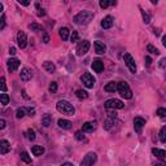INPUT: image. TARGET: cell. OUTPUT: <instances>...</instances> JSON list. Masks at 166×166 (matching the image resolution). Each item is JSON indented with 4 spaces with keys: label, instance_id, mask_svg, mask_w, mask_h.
<instances>
[{
    "label": "cell",
    "instance_id": "cell-27",
    "mask_svg": "<svg viewBox=\"0 0 166 166\" xmlns=\"http://www.w3.org/2000/svg\"><path fill=\"white\" fill-rule=\"evenodd\" d=\"M158 138H160V142L161 143H166V126H164L160 132H158Z\"/></svg>",
    "mask_w": 166,
    "mask_h": 166
},
{
    "label": "cell",
    "instance_id": "cell-47",
    "mask_svg": "<svg viewBox=\"0 0 166 166\" xmlns=\"http://www.w3.org/2000/svg\"><path fill=\"white\" fill-rule=\"evenodd\" d=\"M45 14V12L43 11V9H38V16L39 17H42V16H44Z\"/></svg>",
    "mask_w": 166,
    "mask_h": 166
},
{
    "label": "cell",
    "instance_id": "cell-19",
    "mask_svg": "<svg viewBox=\"0 0 166 166\" xmlns=\"http://www.w3.org/2000/svg\"><path fill=\"white\" fill-rule=\"evenodd\" d=\"M58 127L60 129H64V130H70L71 126H73V123L70 121H68V119H58Z\"/></svg>",
    "mask_w": 166,
    "mask_h": 166
},
{
    "label": "cell",
    "instance_id": "cell-22",
    "mask_svg": "<svg viewBox=\"0 0 166 166\" xmlns=\"http://www.w3.org/2000/svg\"><path fill=\"white\" fill-rule=\"evenodd\" d=\"M43 68L48 71V73H53V71L56 70V66H55V64L51 63V61H45V63H43Z\"/></svg>",
    "mask_w": 166,
    "mask_h": 166
},
{
    "label": "cell",
    "instance_id": "cell-37",
    "mask_svg": "<svg viewBox=\"0 0 166 166\" xmlns=\"http://www.w3.org/2000/svg\"><path fill=\"white\" fill-rule=\"evenodd\" d=\"M113 125H114V119H113V118H109L108 121H106V123H105V129H106V130H110Z\"/></svg>",
    "mask_w": 166,
    "mask_h": 166
},
{
    "label": "cell",
    "instance_id": "cell-16",
    "mask_svg": "<svg viewBox=\"0 0 166 166\" xmlns=\"http://www.w3.org/2000/svg\"><path fill=\"white\" fill-rule=\"evenodd\" d=\"M9 149H11V144L8 140H5V139L0 140V155H6Z\"/></svg>",
    "mask_w": 166,
    "mask_h": 166
},
{
    "label": "cell",
    "instance_id": "cell-4",
    "mask_svg": "<svg viewBox=\"0 0 166 166\" xmlns=\"http://www.w3.org/2000/svg\"><path fill=\"white\" fill-rule=\"evenodd\" d=\"M80 80H82V83L86 86V88H93V86H95V83H96L95 77L91 73H84L83 75L80 77Z\"/></svg>",
    "mask_w": 166,
    "mask_h": 166
},
{
    "label": "cell",
    "instance_id": "cell-15",
    "mask_svg": "<svg viewBox=\"0 0 166 166\" xmlns=\"http://www.w3.org/2000/svg\"><path fill=\"white\" fill-rule=\"evenodd\" d=\"M91 68H92V70L95 71V73H101V71L104 70V63L101 60H93Z\"/></svg>",
    "mask_w": 166,
    "mask_h": 166
},
{
    "label": "cell",
    "instance_id": "cell-3",
    "mask_svg": "<svg viewBox=\"0 0 166 166\" xmlns=\"http://www.w3.org/2000/svg\"><path fill=\"white\" fill-rule=\"evenodd\" d=\"M117 90H118L119 95H121L123 99H131L132 97V91L130 88L129 83L125 82V80H121V82L117 83Z\"/></svg>",
    "mask_w": 166,
    "mask_h": 166
},
{
    "label": "cell",
    "instance_id": "cell-30",
    "mask_svg": "<svg viewBox=\"0 0 166 166\" xmlns=\"http://www.w3.org/2000/svg\"><path fill=\"white\" fill-rule=\"evenodd\" d=\"M142 16H143V21H144V24H149L151 22V14H149L148 12L143 11L142 9Z\"/></svg>",
    "mask_w": 166,
    "mask_h": 166
},
{
    "label": "cell",
    "instance_id": "cell-7",
    "mask_svg": "<svg viewBox=\"0 0 166 166\" xmlns=\"http://www.w3.org/2000/svg\"><path fill=\"white\" fill-rule=\"evenodd\" d=\"M123 60H125V64H126V66L129 68V70L135 74L136 73V64H135V60L132 58V56L129 52H126V53L123 55Z\"/></svg>",
    "mask_w": 166,
    "mask_h": 166
},
{
    "label": "cell",
    "instance_id": "cell-9",
    "mask_svg": "<svg viewBox=\"0 0 166 166\" xmlns=\"http://www.w3.org/2000/svg\"><path fill=\"white\" fill-rule=\"evenodd\" d=\"M144 125H145V119L142 118V117H136L134 119V130L136 134H142Z\"/></svg>",
    "mask_w": 166,
    "mask_h": 166
},
{
    "label": "cell",
    "instance_id": "cell-51",
    "mask_svg": "<svg viewBox=\"0 0 166 166\" xmlns=\"http://www.w3.org/2000/svg\"><path fill=\"white\" fill-rule=\"evenodd\" d=\"M156 166H166V164H165V162H157Z\"/></svg>",
    "mask_w": 166,
    "mask_h": 166
},
{
    "label": "cell",
    "instance_id": "cell-38",
    "mask_svg": "<svg viewBox=\"0 0 166 166\" xmlns=\"http://www.w3.org/2000/svg\"><path fill=\"white\" fill-rule=\"evenodd\" d=\"M78 38H79V34H78V31H73V34L70 35V42H77Z\"/></svg>",
    "mask_w": 166,
    "mask_h": 166
},
{
    "label": "cell",
    "instance_id": "cell-24",
    "mask_svg": "<svg viewBox=\"0 0 166 166\" xmlns=\"http://www.w3.org/2000/svg\"><path fill=\"white\" fill-rule=\"evenodd\" d=\"M69 34H70V31L68 27H61L60 29V37L63 40H68V39H69Z\"/></svg>",
    "mask_w": 166,
    "mask_h": 166
},
{
    "label": "cell",
    "instance_id": "cell-29",
    "mask_svg": "<svg viewBox=\"0 0 166 166\" xmlns=\"http://www.w3.org/2000/svg\"><path fill=\"white\" fill-rule=\"evenodd\" d=\"M99 4H100V8L105 9V8H108L109 5H116V1H108V0H101V1H100Z\"/></svg>",
    "mask_w": 166,
    "mask_h": 166
},
{
    "label": "cell",
    "instance_id": "cell-25",
    "mask_svg": "<svg viewBox=\"0 0 166 166\" xmlns=\"http://www.w3.org/2000/svg\"><path fill=\"white\" fill-rule=\"evenodd\" d=\"M75 96L79 100H84V99H87V97H88V93H87V91H84V90H77Z\"/></svg>",
    "mask_w": 166,
    "mask_h": 166
},
{
    "label": "cell",
    "instance_id": "cell-49",
    "mask_svg": "<svg viewBox=\"0 0 166 166\" xmlns=\"http://www.w3.org/2000/svg\"><path fill=\"white\" fill-rule=\"evenodd\" d=\"M162 45H164V47L166 48V34L164 35V37H162Z\"/></svg>",
    "mask_w": 166,
    "mask_h": 166
},
{
    "label": "cell",
    "instance_id": "cell-48",
    "mask_svg": "<svg viewBox=\"0 0 166 166\" xmlns=\"http://www.w3.org/2000/svg\"><path fill=\"white\" fill-rule=\"evenodd\" d=\"M19 4L21 5H25V6H27V5H30V1H21V0H19Z\"/></svg>",
    "mask_w": 166,
    "mask_h": 166
},
{
    "label": "cell",
    "instance_id": "cell-35",
    "mask_svg": "<svg viewBox=\"0 0 166 166\" xmlns=\"http://www.w3.org/2000/svg\"><path fill=\"white\" fill-rule=\"evenodd\" d=\"M29 27H30L31 31H40V30H42V26L38 25V24H35V22H34V24H31L30 26H29Z\"/></svg>",
    "mask_w": 166,
    "mask_h": 166
},
{
    "label": "cell",
    "instance_id": "cell-50",
    "mask_svg": "<svg viewBox=\"0 0 166 166\" xmlns=\"http://www.w3.org/2000/svg\"><path fill=\"white\" fill-rule=\"evenodd\" d=\"M145 61H147V65H151L152 64V60H151V57H149V56L145 57Z\"/></svg>",
    "mask_w": 166,
    "mask_h": 166
},
{
    "label": "cell",
    "instance_id": "cell-23",
    "mask_svg": "<svg viewBox=\"0 0 166 166\" xmlns=\"http://www.w3.org/2000/svg\"><path fill=\"white\" fill-rule=\"evenodd\" d=\"M31 152L34 156H42L44 153V148L42 147V145H34V147L31 148Z\"/></svg>",
    "mask_w": 166,
    "mask_h": 166
},
{
    "label": "cell",
    "instance_id": "cell-2",
    "mask_svg": "<svg viewBox=\"0 0 166 166\" xmlns=\"http://www.w3.org/2000/svg\"><path fill=\"white\" fill-rule=\"evenodd\" d=\"M56 109L60 113L66 114V116H74V113H75V108L73 106V104H70L69 101H66V100H60V101H57Z\"/></svg>",
    "mask_w": 166,
    "mask_h": 166
},
{
    "label": "cell",
    "instance_id": "cell-5",
    "mask_svg": "<svg viewBox=\"0 0 166 166\" xmlns=\"http://www.w3.org/2000/svg\"><path fill=\"white\" fill-rule=\"evenodd\" d=\"M96 160H97V155L95 152H88L83 157V160L80 161V166H93Z\"/></svg>",
    "mask_w": 166,
    "mask_h": 166
},
{
    "label": "cell",
    "instance_id": "cell-28",
    "mask_svg": "<svg viewBox=\"0 0 166 166\" xmlns=\"http://www.w3.org/2000/svg\"><path fill=\"white\" fill-rule=\"evenodd\" d=\"M0 103H1L3 106H6L9 104V96L6 93H1L0 95Z\"/></svg>",
    "mask_w": 166,
    "mask_h": 166
},
{
    "label": "cell",
    "instance_id": "cell-52",
    "mask_svg": "<svg viewBox=\"0 0 166 166\" xmlns=\"http://www.w3.org/2000/svg\"><path fill=\"white\" fill-rule=\"evenodd\" d=\"M63 166H73V164H70V162H65V164H63Z\"/></svg>",
    "mask_w": 166,
    "mask_h": 166
},
{
    "label": "cell",
    "instance_id": "cell-43",
    "mask_svg": "<svg viewBox=\"0 0 166 166\" xmlns=\"http://www.w3.org/2000/svg\"><path fill=\"white\" fill-rule=\"evenodd\" d=\"M160 68H165L166 66V57H164V58H161V61H160Z\"/></svg>",
    "mask_w": 166,
    "mask_h": 166
},
{
    "label": "cell",
    "instance_id": "cell-26",
    "mask_svg": "<svg viewBox=\"0 0 166 166\" xmlns=\"http://www.w3.org/2000/svg\"><path fill=\"white\" fill-rule=\"evenodd\" d=\"M21 160L25 162V164H31V157L29 156V153L26 151L21 152Z\"/></svg>",
    "mask_w": 166,
    "mask_h": 166
},
{
    "label": "cell",
    "instance_id": "cell-44",
    "mask_svg": "<svg viewBox=\"0 0 166 166\" xmlns=\"http://www.w3.org/2000/svg\"><path fill=\"white\" fill-rule=\"evenodd\" d=\"M16 53H17V50H16L14 47H11V48H9V55H12V56H14Z\"/></svg>",
    "mask_w": 166,
    "mask_h": 166
},
{
    "label": "cell",
    "instance_id": "cell-11",
    "mask_svg": "<svg viewBox=\"0 0 166 166\" xmlns=\"http://www.w3.org/2000/svg\"><path fill=\"white\" fill-rule=\"evenodd\" d=\"M6 65H8V70L9 71H16L19 68L21 63H19L18 58H9L8 63H6Z\"/></svg>",
    "mask_w": 166,
    "mask_h": 166
},
{
    "label": "cell",
    "instance_id": "cell-41",
    "mask_svg": "<svg viewBox=\"0 0 166 166\" xmlns=\"http://www.w3.org/2000/svg\"><path fill=\"white\" fill-rule=\"evenodd\" d=\"M26 112L30 117H34L35 116V109L34 108H26Z\"/></svg>",
    "mask_w": 166,
    "mask_h": 166
},
{
    "label": "cell",
    "instance_id": "cell-34",
    "mask_svg": "<svg viewBox=\"0 0 166 166\" xmlns=\"http://www.w3.org/2000/svg\"><path fill=\"white\" fill-rule=\"evenodd\" d=\"M25 110L26 109H24V108H18L17 112H16V117H17V118H24L25 117Z\"/></svg>",
    "mask_w": 166,
    "mask_h": 166
},
{
    "label": "cell",
    "instance_id": "cell-46",
    "mask_svg": "<svg viewBox=\"0 0 166 166\" xmlns=\"http://www.w3.org/2000/svg\"><path fill=\"white\" fill-rule=\"evenodd\" d=\"M50 42V37H48L47 34H44V37H43V43H48Z\"/></svg>",
    "mask_w": 166,
    "mask_h": 166
},
{
    "label": "cell",
    "instance_id": "cell-6",
    "mask_svg": "<svg viewBox=\"0 0 166 166\" xmlns=\"http://www.w3.org/2000/svg\"><path fill=\"white\" fill-rule=\"evenodd\" d=\"M104 106H105L106 109H122L123 106H125V104L118 99H109L104 103Z\"/></svg>",
    "mask_w": 166,
    "mask_h": 166
},
{
    "label": "cell",
    "instance_id": "cell-31",
    "mask_svg": "<svg viewBox=\"0 0 166 166\" xmlns=\"http://www.w3.org/2000/svg\"><path fill=\"white\" fill-rule=\"evenodd\" d=\"M147 51L149 52V53H152V55H160V51H158L156 47H153L152 44H148L147 45Z\"/></svg>",
    "mask_w": 166,
    "mask_h": 166
},
{
    "label": "cell",
    "instance_id": "cell-12",
    "mask_svg": "<svg viewBox=\"0 0 166 166\" xmlns=\"http://www.w3.org/2000/svg\"><path fill=\"white\" fill-rule=\"evenodd\" d=\"M93 45H95V52L97 55H104L106 52V45H105V43H103V42L96 40L95 43H93Z\"/></svg>",
    "mask_w": 166,
    "mask_h": 166
},
{
    "label": "cell",
    "instance_id": "cell-1",
    "mask_svg": "<svg viewBox=\"0 0 166 166\" xmlns=\"http://www.w3.org/2000/svg\"><path fill=\"white\" fill-rule=\"evenodd\" d=\"M92 18H93V12L86 9V11H80L77 16H74L73 21L75 22L77 25H87L92 21Z\"/></svg>",
    "mask_w": 166,
    "mask_h": 166
},
{
    "label": "cell",
    "instance_id": "cell-8",
    "mask_svg": "<svg viewBox=\"0 0 166 166\" xmlns=\"http://www.w3.org/2000/svg\"><path fill=\"white\" fill-rule=\"evenodd\" d=\"M90 47H91V44H90L88 40L79 42V44L77 45V55L78 56H83V55H86L87 52L90 51Z\"/></svg>",
    "mask_w": 166,
    "mask_h": 166
},
{
    "label": "cell",
    "instance_id": "cell-39",
    "mask_svg": "<svg viewBox=\"0 0 166 166\" xmlns=\"http://www.w3.org/2000/svg\"><path fill=\"white\" fill-rule=\"evenodd\" d=\"M75 139H77V140H79V142L84 140V135H83V131H77V132H75Z\"/></svg>",
    "mask_w": 166,
    "mask_h": 166
},
{
    "label": "cell",
    "instance_id": "cell-20",
    "mask_svg": "<svg viewBox=\"0 0 166 166\" xmlns=\"http://www.w3.org/2000/svg\"><path fill=\"white\" fill-rule=\"evenodd\" d=\"M104 90H105L106 92H114V91L117 90V83L114 82V80H110V82H108L105 84Z\"/></svg>",
    "mask_w": 166,
    "mask_h": 166
},
{
    "label": "cell",
    "instance_id": "cell-36",
    "mask_svg": "<svg viewBox=\"0 0 166 166\" xmlns=\"http://www.w3.org/2000/svg\"><path fill=\"white\" fill-rule=\"evenodd\" d=\"M48 90H50L51 93H56V91H57V83L56 82H52L50 84V87H48Z\"/></svg>",
    "mask_w": 166,
    "mask_h": 166
},
{
    "label": "cell",
    "instance_id": "cell-21",
    "mask_svg": "<svg viewBox=\"0 0 166 166\" xmlns=\"http://www.w3.org/2000/svg\"><path fill=\"white\" fill-rule=\"evenodd\" d=\"M42 125L44 126V127H48V126L52 125V116L51 114H44L43 118H42Z\"/></svg>",
    "mask_w": 166,
    "mask_h": 166
},
{
    "label": "cell",
    "instance_id": "cell-33",
    "mask_svg": "<svg viewBox=\"0 0 166 166\" xmlns=\"http://www.w3.org/2000/svg\"><path fill=\"white\" fill-rule=\"evenodd\" d=\"M0 87H1V92L5 93L6 92V84H5V78L4 77L0 78Z\"/></svg>",
    "mask_w": 166,
    "mask_h": 166
},
{
    "label": "cell",
    "instance_id": "cell-40",
    "mask_svg": "<svg viewBox=\"0 0 166 166\" xmlns=\"http://www.w3.org/2000/svg\"><path fill=\"white\" fill-rule=\"evenodd\" d=\"M157 116L158 117H166V108H160V109H157Z\"/></svg>",
    "mask_w": 166,
    "mask_h": 166
},
{
    "label": "cell",
    "instance_id": "cell-32",
    "mask_svg": "<svg viewBox=\"0 0 166 166\" xmlns=\"http://www.w3.org/2000/svg\"><path fill=\"white\" fill-rule=\"evenodd\" d=\"M26 138L29 139V140H34L35 139V131L32 129H29L27 131H26Z\"/></svg>",
    "mask_w": 166,
    "mask_h": 166
},
{
    "label": "cell",
    "instance_id": "cell-17",
    "mask_svg": "<svg viewBox=\"0 0 166 166\" xmlns=\"http://www.w3.org/2000/svg\"><path fill=\"white\" fill-rule=\"evenodd\" d=\"M152 153H153L157 158H160V160H165V158H166V151H165V149L153 148V149H152Z\"/></svg>",
    "mask_w": 166,
    "mask_h": 166
},
{
    "label": "cell",
    "instance_id": "cell-45",
    "mask_svg": "<svg viewBox=\"0 0 166 166\" xmlns=\"http://www.w3.org/2000/svg\"><path fill=\"white\" fill-rule=\"evenodd\" d=\"M5 127V119H0V130H3V129H4Z\"/></svg>",
    "mask_w": 166,
    "mask_h": 166
},
{
    "label": "cell",
    "instance_id": "cell-14",
    "mask_svg": "<svg viewBox=\"0 0 166 166\" xmlns=\"http://www.w3.org/2000/svg\"><path fill=\"white\" fill-rule=\"evenodd\" d=\"M19 77H21V80H24V82H27V80L31 79L32 73H31V70L29 69V68H24V69L21 70V73H19Z\"/></svg>",
    "mask_w": 166,
    "mask_h": 166
},
{
    "label": "cell",
    "instance_id": "cell-10",
    "mask_svg": "<svg viewBox=\"0 0 166 166\" xmlns=\"http://www.w3.org/2000/svg\"><path fill=\"white\" fill-rule=\"evenodd\" d=\"M17 43L19 45V48H25L27 45V37L24 31H18L17 34Z\"/></svg>",
    "mask_w": 166,
    "mask_h": 166
},
{
    "label": "cell",
    "instance_id": "cell-18",
    "mask_svg": "<svg viewBox=\"0 0 166 166\" xmlns=\"http://www.w3.org/2000/svg\"><path fill=\"white\" fill-rule=\"evenodd\" d=\"M96 129V123L95 122H86L82 126V131L83 132H92Z\"/></svg>",
    "mask_w": 166,
    "mask_h": 166
},
{
    "label": "cell",
    "instance_id": "cell-42",
    "mask_svg": "<svg viewBox=\"0 0 166 166\" xmlns=\"http://www.w3.org/2000/svg\"><path fill=\"white\" fill-rule=\"evenodd\" d=\"M4 27H5V16L3 14V16H1V25H0V29L3 30Z\"/></svg>",
    "mask_w": 166,
    "mask_h": 166
},
{
    "label": "cell",
    "instance_id": "cell-13",
    "mask_svg": "<svg viewBox=\"0 0 166 166\" xmlns=\"http://www.w3.org/2000/svg\"><path fill=\"white\" fill-rule=\"evenodd\" d=\"M113 17L112 16H106V17H104L101 19V27L104 29V30H108V29H110L113 26Z\"/></svg>",
    "mask_w": 166,
    "mask_h": 166
}]
</instances>
